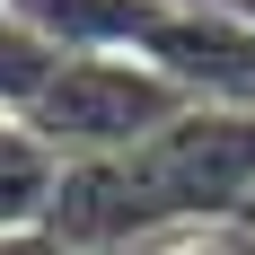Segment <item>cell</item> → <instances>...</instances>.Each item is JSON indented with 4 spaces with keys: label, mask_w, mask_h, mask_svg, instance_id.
Here are the masks:
<instances>
[{
    "label": "cell",
    "mask_w": 255,
    "mask_h": 255,
    "mask_svg": "<svg viewBox=\"0 0 255 255\" xmlns=\"http://www.w3.org/2000/svg\"><path fill=\"white\" fill-rule=\"evenodd\" d=\"M62 62H71L62 44H44L26 18H9V9H0V115H9V124H26V106L53 88V71H62Z\"/></svg>",
    "instance_id": "cell-5"
},
{
    "label": "cell",
    "mask_w": 255,
    "mask_h": 255,
    "mask_svg": "<svg viewBox=\"0 0 255 255\" xmlns=\"http://www.w3.org/2000/svg\"><path fill=\"white\" fill-rule=\"evenodd\" d=\"M141 255H247V229H176V238H158Z\"/></svg>",
    "instance_id": "cell-6"
},
{
    "label": "cell",
    "mask_w": 255,
    "mask_h": 255,
    "mask_svg": "<svg viewBox=\"0 0 255 255\" xmlns=\"http://www.w3.org/2000/svg\"><path fill=\"white\" fill-rule=\"evenodd\" d=\"M0 9L26 18L62 53H141V35L158 18V0H0Z\"/></svg>",
    "instance_id": "cell-3"
},
{
    "label": "cell",
    "mask_w": 255,
    "mask_h": 255,
    "mask_svg": "<svg viewBox=\"0 0 255 255\" xmlns=\"http://www.w3.org/2000/svg\"><path fill=\"white\" fill-rule=\"evenodd\" d=\"M53 194H62V158L18 132V141H0V238H35L53 220Z\"/></svg>",
    "instance_id": "cell-4"
},
{
    "label": "cell",
    "mask_w": 255,
    "mask_h": 255,
    "mask_svg": "<svg viewBox=\"0 0 255 255\" xmlns=\"http://www.w3.org/2000/svg\"><path fill=\"white\" fill-rule=\"evenodd\" d=\"M141 62L167 71L194 106H255V18L211 0H158Z\"/></svg>",
    "instance_id": "cell-2"
},
{
    "label": "cell",
    "mask_w": 255,
    "mask_h": 255,
    "mask_svg": "<svg viewBox=\"0 0 255 255\" xmlns=\"http://www.w3.org/2000/svg\"><path fill=\"white\" fill-rule=\"evenodd\" d=\"M185 115H194V97L167 71H150L141 53H71L53 71V88L26 106V132L62 167H97V158L150 150L158 132L185 124Z\"/></svg>",
    "instance_id": "cell-1"
},
{
    "label": "cell",
    "mask_w": 255,
    "mask_h": 255,
    "mask_svg": "<svg viewBox=\"0 0 255 255\" xmlns=\"http://www.w3.org/2000/svg\"><path fill=\"white\" fill-rule=\"evenodd\" d=\"M0 255H62V247H53V238L35 229V238H0Z\"/></svg>",
    "instance_id": "cell-7"
},
{
    "label": "cell",
    "mask_w": 255,
    "mask_h": 255,
    "mask_svg": "<svg viewBox=\"0 0 255 255\" xmlns=\"http://www.w3.org/2000/svg\"><path fill=\"white\" fill-rule=\"evenodd\" d=\"M18 132H26V124H9V115H0V141H18Z\"/></svg>",
    "instance_id": "cell-8"
}]
</instances>
